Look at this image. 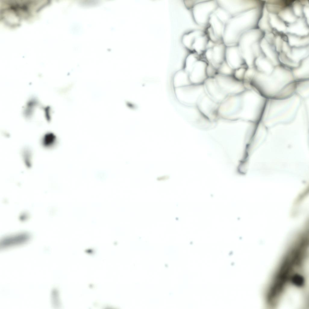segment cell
<instances>
[{"mask_svg":"<svg viewBox=\"0 0 309 309\" xmlns=\"http://www.w3.org/2000/svg\"><path fill=\"white\" fill-rule=\"evenodd\" d=\"M203 86L205 93L218 104L227 97L220 88L215 77L208 78L204 83Z\"/></svg>","mask_w":309,"mask_h":309,"instance_id":"obj_3","label":"cell"},{"mask_svg":"<svg viewBox=\"0 0 309 309\" xmlns=\"http://www.w3.org/2000/svg\"><path fill=\"white\" fill-rule=\"evenodd\" d=\"M220 88L227 96L239 94V82L232 75H225L218 74L215 77Z\"/></svg>","mask_w":309,"mask_h":309,"instance_id":"obj_2","label":"cell"},{"mask_svg":"<svg viewBox=\"0 0 309 309\" xmlns=\"http://www.w3.org/2000/svg\"><path fill=\"white\" fill-rule=\"evenodd\" d=\"M219 104L211 99L205 92L201 96L196 104L201 113L207 119H214L218 116Z\"/></svg>","mask_w":309,"mask_h":309,"instance_id":"obj_1","label":"cell"}]
</instances>
